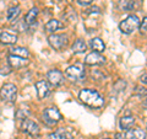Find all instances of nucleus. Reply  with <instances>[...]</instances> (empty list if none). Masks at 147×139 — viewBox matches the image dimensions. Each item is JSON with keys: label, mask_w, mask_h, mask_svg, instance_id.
I'll use <instances>...</instances> for the list:
<instances>
[{"label": "nucleus", "mask_w": 147, "mask_h": 139, "mask_svg": "<svg viewBox=\"0 0 147 139\" xmlns=\"http://www.w3.org/2000/svg\"><path fill=\"white\" fill-rule=\"evenodd\" d=\"M80 100L87 106H91V107H102L104 104V99L98 91L92 90V89H84L80 92Z\"/></svg>", "instance_id": "obj_1"}, {"label": "nucleus", "mask_w": 147, "mask_h": 139, "mask_svg": "<svg viewBox=\"0 0 147 139\" xmlns=\"http://www.w3.org/2000/svg\"><path fill=\"white\" fill-rule=\"evenodd\" d=\"M140 25V20L136 15H129L126 18L119 24V30L121 31V33H125V35H130L132 33L137 27Z\"/></svg>", "instance_id": "obj_2"}, {"label": "nucleus", "mask_w": 147, "mask_h": 139, "mask_svg": "<svg viewBox=\"0 0 147 139\" xmlns=\"http://www.w3.org/2000/svg\"><path fill=\"white\" fill-rule=\"evenodd\" d=\"M65 76L70 79L71 81H80L85 79V68L84 64L76 63L74 65H70L65 70Z\"/></svg>", "instance_id": "obj_3"}, {"label": "nucleus", "mask_w": 147, "mask_h": 139, "mask_svg": "<svg viewBox=\"0 0 147 139\" xmlns=\"http://www.w3.org/2000/svg\"><path fill=\"white\" fill-rule=\"evenodd\" d=\"M17 97V87L13 84H5L0 90V99L6 102H15Z\"/></svg>", "instance_id": "obj_4"}, {"label": "nucleus", "mask_w": 147, "mask_h": 139, "mask_svg": "<svg viewBox=\"0 0 147 139\" xmlns=\"http://www.w3.org/2000/svg\"><path fill=\"white\" fill-rule=\"evenodd\" d=\"M60 118H61V114L55 107L47 108V110H44V112H43V119L48 126H54V124H57L59 121H60Z\"/></svg>", "instance_id": "obj_5"}, {"label": "nucleus", "mask_w": 147, "mask_h": 139, "mask_svg": "<svg viewBox=\"0 0 147 139\" xmlns=\"http://www.w3.org/2000/svg\"><path fill=\"white\" fill-rule=\"evenodd\" d=\"M22 131H24L25 133L30 134V136L32 137H37L39 134V126L34 121H32V119H28V118H25L22 119Z\"/></svg>", "instance_id": "obj_6"}, {"label": "nucleus", "mask_w": 147, "mask_h": 139, "mask_svg": "<svg viewBox=\"0 0 147 139\" xmlns=\"http://www.w3.org/2000/svg\"><path fill=\"white\" fill-rule=\"evenodd\" d=\"M66 40H67V37L64 35H50L48 38V42L54 49L60 50L66 44Z\"/></svg>", "instance_id": "obj_7"}, {"label": "nucleus", "mask_w": 147, "mask_h": 139, "mask_svg": "<svg viewBox=\"0 0 147 139\" xmlns=\"http://www.w3.org/2000/svg\"><path fill=\"white\" fill-rule=\"evenodd\" d=\"M47 79H48V81L53 86H60L63 82H64V74L60 70L53 69V70H49L48 72Z\"/></svg>", "instance_id": "obj_8"}, {"label": "nucleus", "mask_w": 147, "mask_h": 139, "mask_svg": "<svg viewBox=\"0 0 147 139\" xmlns=\"http://www.w3.org/2000/svg\"><path fill=\"white\" fill-rule=\"evenodd\" d=\"M104 62H105V58L100 53H97V52H92L90 54H87L85 58V63L87 65H100V64H104Z\"/></svg>", "instance_id": "obj_9"}, {"label": "nucleus", "mask_w": 147, "mask_h": 139, "mask_svg": "<svg viewBox=\"0 0 147 139\" xmlns=\"http://www.w3.org/2000/svg\"><path fill=\"white\" fill-rule=\"evenodd\" d=\"M36 89H37V94H38L39 99H45L49 94H50V87L48 85V82L45 80H39L36 82Z\"/></svg>", "instance_id": "obj_10"}, {"label": "nucleus", "mask_w": 147, "mask_h": 139, "mask_svg": "<svg viewBox=\"0 0 147 139\" xmlns=\"http://www.w3.org/2000/svg\"><path fill=\"white\" fill-rule=\"evenodd\" d=\"M9 64L10 68H22L28 64V61L26 58H21V57H16V55H9Z\"/></svg>", "instance_id": "obj_11"}, {"label": "nucleus", "mask_w": 147, "mask_h": 139, "mask_svg": "<svg viewBox=\"0 0 147 139\" xmlns=\"http://www.w3.org/2000/svg\"><path fill=\"white\" fill-rule=\"evenodd\" d=\"M17 41V36L10 31H3L0 33V42L5 44H13Z\"/></svg>", "instance_id": "obj_12"}, {"label": "nucleus", "mask_w": 147, "mask_h": 139, "mask_svg": "<svg viewBox=\"0 0 147 139\" xmlns=\"http://www.w3.org/2000/svg\"><path fill=\"white\" fill-rule=\"evenodd\" d=\"M126 139H146V133L144 129L136 128V129H129L126 131Z\"/></svg>", "instance_id": "obj_13"}, {"label": "nucleus", "mask_w": 147, "mask_h": 139, "mask_svg": "<svg viewBox=\"0 0 147 139\" xmlns=\"http://www.w3.org/2000/svg\"><path fill=\"white\" fill-rule=\"evenodd\" d=\"M134 123H135V118L132 116H124V117L120 118V122H119L120 128L123 131H129V129L134 126Z\"/></svg>", "instance_id": "obj_14"}, {"label": "nucleus", "mask_w": 147, "mask_h": 139, "mask_svg": "<svg viewBox=\"0 0 147 139\" xmlns=\"http://www.w3.org/2000/svg\"><path fill=\"white\" fill-rule=\"evenodd\" d=\"M90 44H91L92 49H93L94 52H97V53H102V52H104V49H105V44H104L103 41L99 38V37L92 38Z\"/></svg>", "instance_id": "obj_15"}, {"label": "nucleus", "mask_w": 147, "mask_h": 139, "mask_svg": "<svg viewBox=\"0 0 147 139\" xmlns=\"http://www.w3.org/2000/svg\"><path fill=\"white\" fill-rule=\"evenodd\" d=\"M38 9L37 7H32L31 10L27 12V15H26V17H25V22L27 25H33L34 22H36V20H37V16H38Z\"/></svg>", "instance_id": "obj_16"}, {"label": "nucleus", "mask_w": 147, "mask_h": 139, "mask_svg": "<svg viewBox=\"0 0 147 139\" xmlns=\"http://www.w3.org/2000/svg\"><path fill=\"white\" fill-rule=\"evenodd\" d=\"M10 54L11 55H16V57H21V58H28V50L24 47H13L10 49Z\"/></svg>", "instance_id": "obj_17"}, {"label": "nucleus", "mask_w": 147, "mask_h": 139, "mask_svg": "<svg viewBox=\"0 0 147 139\" xmlns=\"http://www.w3.org/2000/svg\"><path fill=\"white\" fill-rule=\"evenodd\" d=\"M20 14H21V9H20V7H18V6H11V7L7 10L6 17H7L9 21L12 22V21H15L18 16H20Z\"/></svg>", "instance_id": "obj_18"}, {"label": "nucleus", "mask_w": 147, "mask_h": 139, "mask_svg": "<svg viewBox=\"0 0 147 139\" xmlns=\"http://www.w3.org/2000/svg\"><path fill=\"white\" fill-rule=\"evenodd\" d=\"M72 52L74 53H84L86 52V49H87V44L85 41H82V40H77L75 43L72 44Z\"/></svg>", "instance_id": "obj_19"}, {"label": "nucleus", "mask_w": 147, "mask_h": 139, "mask_svg": "<svg viewBox=\"0 0 147 139\" xmlns=\"http://www.w3.org/2000/svg\"><path fill=\"white\" fill-rule=\"evenodd\" d=\"M61 27V24L59 22L58 20H50V21H48L47 24H45V26H44V29H45V31L47 32H54V31H57L58 29H60Z\"/></svg>", "instance_id": "obj_20"}, {"label": "nucleus", "mask_w": 147, "mask_h": 139, "mask_svg": "<svg viewBox=\"0 0 147 139\" xmlns=\"http://www.w3.org/2000/svg\"><path fill=\"white\" fill-rule=\"evenodd\" d=\"M132 6H134V1H132V0H120V1H119V7H120L121 10L129 11L132 9Z\"/></svg>", "instance_id": "obj_21"}, {"label": "nucleus", "mask_w": 147, "mask_h": 139, "mask_svg": "<svg viewBox=\"0 0 147 139\" xmlns=\"http://www.w3.org/2000/svg\"><path fill=\"white\" fill-rule=\"evenodd\" d=\"M28 116V111H24V110H18L16 113V118L17 119H25Z\"/></svg>", "instance_id": "obj_22"}, {"label": "nucleus", "mask_w": 147, "mask_h": 139, "mask_svg": "<svg viewBox=\"0 0 147 139\" xmlns=\"http://www.w3.org/2000/svg\"><path fill=\"white\" fill-rule=\"evenodd\" d=\"M63 131H64V129H59V131L52 133V134H50V136L48 137V139H60V136H61Z\"/></svg>", "instance_id": "obj_23"}, {"label": "nucleus", "mask_w": 147, "mask_h": 139, "mask_svg": "<svg viewBox=\"0 0 147 139\" xmlns=\"http://www.w3.org/2000/svg\"><path fill=\"white\" fill-rule=\"evenodd\" d=\"M146 31H147V20H146V17H144L142 24L140 25V32L141 33H144V35H146Z\"/></svg>", "instance_id": "obj_24"}, {"label": "nucleus", "mask_w": 147, "mask_h": 139, "mask_svg": "<svg viewBox=\"0 0 147 139\" xmlns=\"http://www.w3.org/2000/svg\"><path fill=\"white\" fill-rule=\"evenodd\" d=\"M10 73H11V68L10 67H3V68H0V74H1V75H9Z\"/></svg>", "instance_id": "obj_25"}, {"label": "nucleus", "mask_w": 147, "mask_h": 139, "mask_svg": "<svg viewBox=\"0 0 147 139\" xmlns=\"http://www.w3.org/2000/svg\"><path fill=\"white\" fill-rule=\"evenodd\" d=\"M60 139H72V136L69 132H66V131H63V133H61V136H60Z\"/></svg>", "instance_id": "obj_26"}, {"label": "nucleus", "mask_w": 147, "mask_h": 139, "mask_svg": "<svg viewBox=\"0 0 147 139\" xmlns=\"http://www.w3.org/2000/svg\"><path fill=\"white\" fill-rule=\"evenodd\" d=\"M93 1V0H77V3L80 4V5L82 6H87V5H90V4Z\"/></svg>", "instance_id": "obj_27"}, {"label": "nucleus", "mask_w": 147, "mask_h": 139, "mask_svg": "<svg viewBox=\"0 0 147 139\" xmlns=\"http://www.w3.org/2000/svg\"><path fill=\"white\" fill-rule=\"evenodd\" d=\"M140 81H141V84H146V72L144 73V75H142L141 78H140Z\"/></svg>", "instance_id": "obj_28"}, {"label": "nucleus", "mask_w": 147, "mask_h": 139, "mask_svg": "<svg viewBox=\"0 0 147 139\" xmlns=\"http://www.w3.org/2000/svg\"><path fill=\"white\" fill-rule=\"evenodd\" d=\"M115 139H124V137L121 136L120 133H117V134H115Z\"/></svg>", "instance_id": "obj_29"}, {"label": "nucleus", "mask_w": 147, "mask_h": 139, "mask_svg": "<svg viewBox=\"0 0 147 139\" xmlns=\"http://www.w3.org/2000/svg\"><path fill=\"white\" fill-rule=\"evenodd\" d=\"M104 139H110V138H104Z\"/></svg>", "instance_id": "obj_30"}]
</instances>
